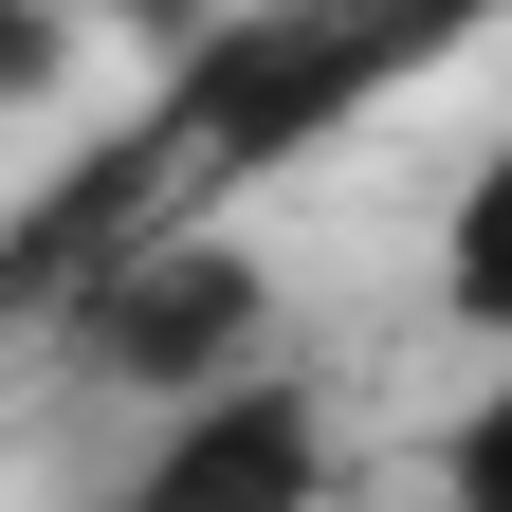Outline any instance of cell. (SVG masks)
<instances>
[{"label":"cell","mask_w":512,"mask_h":512,"mask_svg":"<svg viewBox=\"0 0 512 512\" xmlns=\"http://www.w3.org/2000/svg\"><path fill=\"white\" fill-rule=\"evenodd\" d=\"M55 19H74V37H128V55H183L220 0H55Z\"/></svg>","instance_id":"cell-5"},{"label":"cell","mask_w":512,"mask_h":512,"mask_svg":"<svg viewBox=\"0 0 512 512\" xmlns=\"http://www.w3.org/2000/svg\"><path fill=\"white\" fill-rule=\"evenodd\" d=\"M92 74V37L55 19V0H0V110H37V92H74Z\"/></svg>","instance_id":"cell-4"},{"label":"cell","mask_w":512,"mask_h":512,"mask_svg":"<svg viewBox=\"0 0 512 512\" xmlns=\"http://www.w3.org/2000/svg\"><path fill=\"white\" fill-rule=\"evenodd\" d=\"M74 366L110 384V403H183V384H238L275 366V256L183 220V238H128L110 275L74 293Z\"/></svg>","instance_id":"cell-1"},{"label":"cell","mask_w":512,"mask_h":512,"mask_svg":"<svg viewBox=\"0 0 512 512\" xmlns=\"http://www.w3.org/2000/svg\"><path fill=\"white\" fill-rule=\"evenodd\" d=\"M330 403H311V366H238V384H183V403H147V439H128L110 512H330Z\"/></svg>","instance_id":"cell-2"},{"label":"cell","mask_w":512,"mask_h":512,"mask_svg":"<svg viewBox=\"0 0 512 512\" xmlns=\"http://www.w3.org/2000/svg\"><path fill=\"white\" fill-rule=\"evenodd\" d=\"M439 330H458L476 366L512 348V128L458 165V202H439Z\"/></svg>","instance_id":"cell-3"}]
</instances>
